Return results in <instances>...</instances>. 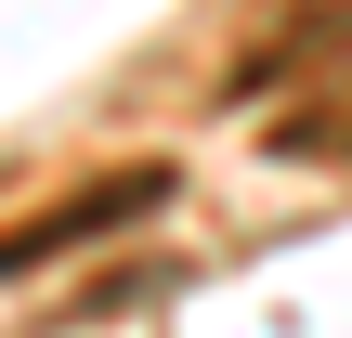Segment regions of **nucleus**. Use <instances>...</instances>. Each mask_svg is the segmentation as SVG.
Segmentation results:
<instances>
[{
    "mask_svg": "<svg viewBox=\"0 0 352 338\" xmlns=\"http://www.w3.org/2000/svg\"><path fill=\"white\" fill-rule=\"evenodd\" d=\"M170 208V169L144 156V169H91L78 195H52V208H26L13 234H0V287H26V274H65V261H91L104 234H144Z\"/></svg>",
    "mask_w": 352,
    "mask_h": 338,
    "instance_id": "1",
    "label": "nucleus"
},
{
    "mask_svg": "<svg viewBox=\"0 0 352 338\" xmlns=\"http://www.w3.org/2000/svg\"><path fill=\"white\" fill-rule=\"evenodd\" d=\"M274 156H300V169H352V78H340V91H314V104H287Z\"/></svg>",
    "mask_w": 352,
    "mask_h": 338,
    "instance_id": "2",
    "label": "nucleus"
}]
</instances>
